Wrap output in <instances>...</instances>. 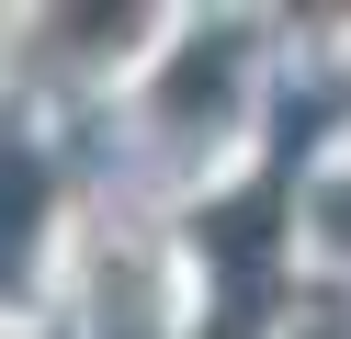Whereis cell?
I'll return each mask as SVG.
<instances>
[{"instance_id": "cell-1", "label": "cell", "mask_w": 351, "mask_h": 339, "mask_svg": "<svg viewBox=\"0 0 351 339\" xmlns=\"http://www.w3.org/2000/svg\"><path fill=\"white\" fill-rule=\"evenodd\" d=\"M295 238H306V260L351 271V147H328L317 170H306V192H295Z\"/></svg>"}]
</instances>
